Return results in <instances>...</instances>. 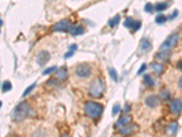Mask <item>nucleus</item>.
<instances>
[{"mask_svg":"<svg viewBox=\"0 0 182 137\" xmlns=\"http://www.w3.org/2000/svg\"><path fill=\"white\" fill-rule=\"evenodd\" d=\"M119 111H120V104H118V103L114 104L113 108H112V115L113 116L117 115L119 113Z\"/></svg>","mask_w":182,"mask_h":137,"instance_id":"cd10ccee","label":"nucleus"},{"mask_svg":"<svg viewBox=\"0 0 182 137\" xmlns=\"http://www.w3.org/2000/svg\"><path fill=\"white\" fill-rule=\"evenodd\" d=\"M170 110L174 114H179L182 111V101L180 99H175L170 103Z\"/></svg>","mask_w":182,"mask_h":137,"instance_id":"9d476101","label":"nucleus"},{"mask_svg":"<svg viewBox=\"0 0 182 137\" xmlns=\"http://www.w3.org/2000/svg\"><path fill=\"white\" fill-rule=\"evenodd\" d=\"M178 129H179V123L178 121H172V123H170L167 126L166 132H167L168 134H169V135H174L177 134Z\"/></svg>","mask_w":182,"mask_h":137,"instance_id":"ddd939ff","label":"nucleus"},{"mask_svg":"<svg viewBox=\"0 0 182 137\" xmlns=\"http://www.w3.org/2000/svg\"><path fill=\"white\" fill-rule=\"evenodd\" d=\"M119 21H120V16L118 14V15H116L115 17H113L112 18H110L108 20V26L113 28H115V27L118 26Z\"/></svg>","mask_w":182,"mask_h":137,"instance_id":"f3484780","label":"nucleus"},{"mask_svg":"<svg viewBox=\"0 0 182 137\" xmlns=\"http://www.w3.org/2000/svg\"><path fill=\"white\" fill-rule=\"evenodd\" d=\"M177 66H178V68H179L180 70H182V59L179 60L178 63H177Z\"/></svg>","mask_w":182,"mask_h":137,"instance_id":"c9c22d12","label":"nucleus"},{"mask_svg":"<svg viewBox=\"0 0 182 137\" xmlns=\"http://www.w3.org/2000/svg\"><path fill=\"white\" fill-rule=\"evenodd\" d=\"M144 10L147 13H151L153 11V6L151 3H147L144 7Z\"/></svg>","mask_w":182,"mask_h":137,"instance_id":"c85d7f7f","label":"nucleus"},{"mask_svg":"<svg viewBox=\"0 0 182 137\" xmlns=\"http://www.w3.org/2000/svg\"><path fill=\"white\" fill-rule=\"evenodd\" d=\"M72 24L70 22V20L69 19H62L59 22L55 24L52 29L53 31H59V32H67L70 31V29L72 28Z\"/></svg>","mask_w":182,"mask_h":137,"instance_id":"423d86ee","label":"nucleus"},{"mask_svg":"<svg viewBox=\"0 0 182 137\" xmlns=\"http://www.w3.org/2000/svg\"><path fill=\"white\" fill-rule=\"evenodd\" d=\"M168 7V4L167 3H164V2H159L157 3L155 6V10H157V11H163V10L167 9Z\"/></svg>","mask_w":182,"mask_h":137,"instance_id":"4be33fe9","label":"nucleus"},{"mask_svg":"<svg viewBox=\"0 0 182 137\" xmlns=\"http://www.w3.org/2000/svg\"><path fill=\"white\" fill-rule=\"evenodd\" d=\"M30 113V106L27 101L18 103L12 113V117L15 121H21L28 117Z\"/></svg>","mask_w":182,"mask_h":137,"instance_id":"f257e3e1","label":"nucleus"},{"mask_svg":"<svg viewBox=\"0 0 182 137\" xmlns=\"http://www.w3.org/2000/svg\"><path fill=\"white\" fill-rule=\"evenodd\" d=\"M67 76H69V72H67V70L66 67H62L61 69H59L58 70V73H56V77L61 80H66Z\"/></svg>","mask_w":182,"mask_h":137,"instance_id":"2eb2a0df","label":"nucleus"},{"mask_svg":"<svg viewBox=\"0 0 182 137\" xmlns=\"http://www.w3.org/2000/svg\"><path fill=\"white\" fill-rule=\"evenodd\" d=\"M132 121V117L129 115H123L122 117H120V119H118V121L116 123V126L119 128H122L124 126L130 124V123Z\"/></svg>","mask_w":182,"mask_h":137,"instance_id":"f8f14e48","label":"nucleus"},{"mask_svg":"<svg viewBox=\"0 0 182 137\" xmlns=\"http://www.w3.org/2000/svg\"><path fill=\"white\" fill-rule=\"evenodd\" d=\"M179 86L180 88H182V76L179 78Z\"/></svg>","mask_w":182,"mask_h":137,"instance_id":"e433bc0d","label":"nucleus"},{"mask_svg":"<svg viewBox=\"0 0 182 137\" xmlns=\"http://www.w3.org/2000/svg\"><path fill=\"white\" fill-rule=\"evenodd\" d=\"M36 82L33 83V84H31V85H29L28 87L24 90V92H23V94H22L23 97H26V96H28V95L31 92V91H32V90H34V88L36 87Z\"/></svg>","mask_w":182,"mask_h":137,"instance_id":"a878e982","label":"nucleus"},{"mask_svg":"<svg viewBox=\"0 0 182 137\" xmlns=\"http://www.w3.org/2000/svg\"><path fill=\"white\" fill-rule=\"evenodd\" d=\"M11 89H12L11 82H8V80H5V82H3V84H2V90L6 92V91H8V90H10Z\"/></svg>","mask_w":182,"mask_h":137,"instance_id":"393cba45","label":"nucleus"},{"mask_svg":"<svg viewBox=\"0 0 182 137\" xmlns=\"http://www.w3.org/2000/svg\"><path fill=\"white\" fill-rule=\"evenodd\" d=\"M84 28H83L81 26H73L70 29L69 33L73 36H79V35H81L84 33Z\"/></svg>","mask_w":182,"mask_h":137,"instance_id":"dca6fc26","label":"nucleus"},{"mask_svg":"<svg viewBox=\"0 0 182 137\" xmlns=\"http://www.w3.org/2000/svg\"><path fill=\"white\" fill-rule=\"evenodd\" d=\"M108 72H109V75H110L111 79L114 80V82H118V74L116 72V70L113 69V68H110V69L108 70Z\"/></svg>","mask_w":182,"mask_h":137,"instance_id":"412c9836","label":"nucleus"},{"mask_svg":"<svg viewBox=\"0 0 182 137\" xmlns=\"http://www.w3.org/2000/svg\"><path fill=\"white\" fill-rule=\"evenodd\" d=\"M75 72L80 78H87L91 75L92 70L88 64L81 63V64H79L77 66V68L75 70Z\"/></svg>","mask_w":182,"mask_h":137,"instance_id":"39448f33","label":"nucleus"},{"mask_svg":"<svg viewBox=\"0 0 182 137\" xmlns=\"http://www.w3.org/2000/svg\"><path fill=\"white\" fill-rule=\"evenodd\" d=\"M56 70H58V67H56V66H52V67H49L48 69H46L44 72H42V74L43 75H48V74H50L52 72H56Z\"/></svg>","mask_w":182,"mask_h":137,"instance_id":"bb28decb","label":"nucleus"},{"mask_svg":"<svg viewBox=\"0 0 182 137\" xmlns=\"http://www.w3.org/2000/svg\"><path fill=\"white\" fill-rule=\"evenodd\" d=\"M103 105L96 101H87L85 104V113L90 118H98L103 113Z\"/></svg>","mask_w":182,"mask_h":137,"instance_id":"f03ea898","label":"nucleus"},{"mask_svg":"<svg viewBox=\"0 0 182 137\" xmlns=\"http://www.w3.org/2000/svg\"><path fill=\"white\" fill-rule=\"evenodd\" d=\"M179 15V12H178V10H175V11L172 13V14H170V16L169 17V19H174L175 18H177V16Z\"/></svg>","mask_w":182,"mask_h":137,"instance_id":"473e14b6","label":"nucleus"},{"mask_svg":"<svg viewBox=\"0 0 182 137\" xmlns=\"http://www.w3.org/2000/svg\"><path fill=\"white\" fill-rule=\"evenodd\" d=\"M156 58H158L161 60H167L169 58V53H168V51H161L156 55Z\"/></svg>","mask_w":182,"mask_h":137,"instance_id":"5701e85b","label":"nucleus"},{"mask_svg":"<svg viewBox=\"0 0 182 137\" xmlns=\"http://www.w3.org/2000/svg\"><path fill=\"white\" fill-rule=\"evenodd\" d=\"M74 51H75V50H73V49H69V51H67V52L65 54V56H64V57H65L66 59L71 58L72 56L74 55Z\"/></svg>","mask_w":182,"mask_h":137,"instance_id":"2f4dec72","label":"nucleus"},{"mask_svg":"<svg viewBox=\"0 0 182 137\" xmlns=\"http://www.w3.org/2000/svg\"><path fill=\"white\" fill-rule=\"evenodd\" d=\"M49 59H50V54L48 51H46V50H41V51L38 53V55H36V62L40 66H44L45 64L48 63Z\"/></svg>","mask_w":182,"mask_h":137,"instance_id":"0eeeda50","label":"nucleus"},{"mask_svg":"<svg viewBox=\"0 0 182 137\" xmlns=\"http://www.w3.org/2000/svg\"><path fill=\"white\" fill-rule=\"evenodd\" d=\"M134 24H135L134 19L132 18H130V17L127 18L126 19H125V21H124V26L126 28H133Z\"/></svg>","mask_w":182,"mask_h":137,"instance_id":"6ab92c4d","label":"nucleus"},{"mask_svg":"<svg viewBox=\"0 0 182 137\" xmlns=\"http://www.w3.org/2000/svg\"><path fill=\"white\" fill-rule=\"evenodd\" d=\"M146 69H147V64H146V63H143L141 66H140L139 70H138V74L139 75V74H141L142 72H144Z\"/></svg>","mask_w":182,"mask_h":137,"instance_id":"c756f323","label":"nucleus"},{"mask_svg":"<svg viewBox=\"0 0 182 137\" xmlns=\"http://www.w3.org/2000/svg\"><path fill=\"white\" fill-rule=\"evenodd\" d=\"M140 27H141V22H140V21H135L134 27H133V30L137 31V30H138L140 28Z\"/></svg>","mask_w":182,"mask_h":137,"instance_id":"7c9ffc66","label":"nucleus"},{"mask_svg":"<svg viewBox=\"0 0 182 137\" xmlns=\"http://www.w3.org/2000/svg\"><path fill=\"white\" fill-rule=\"evenodd\" d=\"M61 137H69V136L67 135V134H63V135H62Z\"/></svg>","mask_w":182,"mask_h":137,"instance_id":"4c0bfd02","label":"nucleus"},{"mask_svg":"<svg viewBox=\"0 0 182 137\" xmlns=\"http://www.w3.org/2000/svg\"><path fill=\"white\" fill-rule=\"evenodd\" d=\"M179 39V33H173L167 38V39L161 44L160 46V50L161 51H168V50L173 49L177 45Z\"/></svg>","mask_w":182,"mask_h":137,"instance_id":"20e7f679","label":"nucleus"},{"mask_svg":"<svg viewBox=\"0 0 182 137\" xmlns=\"http://www.w3.org/2000/svg\"><path fill=\"white\" fill-rule=\"evenodd\" d=\"M166 21H167V17L164 16V15H162V14L158 15V16L156 17V18H155V22L157 24H158V25L164 24Z\"/></svg>","mask_w":182,"mask_h":137,"instance_id":"aec40b11","label":"nucleus"},{"mask_svg":"<svg viewBox=\"0 0 182 137\" xmlns=\"http://www.w3.org/2000/svg\"><path fill=\"white\" fill-rule=\"evenodd\" d=\"M145 103L149 108H155V107H157V106L158 105V103H159V98L158 97L157 95H155V94L149 95V96H148L147 98H146Z\"/></svg>","mask_w":182,"mask_h":137,"instance_id":"1a4fd4ad","label":"nucleus"},{"mask_svg":"<svg viewBox=\"0 0 182 137\" xmlns=\"http://www.w3.org/2000/svg\"><path fill=\"white\" fill-rule=\"evenodd\" d=\"M104 91H105V82L102 79L97 78L90 85L88 93L94 98H99L103 95Z\"/></svg>","mask_w":182,"mask_h":137,"instance_id":"7ed1b4c3","label":"nucleus"},{"mask_svg":"<svg viewBox=\"0 0 182 137\" xmlns=\"http://www.w3.org/2000/svg\"><path fill=\"white\" fill-rule=\"evenodd\" d=\"M159 96L163 101H168L170 98V93L168 90H161Z\"/></svg>","mask_w":182,"mask_h":137,"instance_id":"b1692460","label":"nucleus"},{"mask_svg":"<svg viewBox=\"0 0 182 137\" xmlns=\"http://www.w3.org/2000/svg\"><path fill=\"white\" fill-rule=\"evenodd\" d=\"M151 49H152L151 42H150L147 38H143L139 44L140 51L142 53H147L148 51H149V50H151Z\"/></svg>","mask_w":182,"mask_h":137,"instance_id":"9b49d317","label":"nucleus"},{"mask_svg":"<svg viewBox=\"0 0 182 137\" xmlns=\"http://www.w3.org/2000/svg\"><path fill=\"white\" fill-rule=\"evenodd\" d=\"M138 130V126L137 124H128V125H126L124 126V127L120 128V130H119V133H120L121 134L123 135H131L133 134L135 132H137Z\"/></svg>","mask_w":182,"mask_h":137,"instance_id":"6e6552de","label":"nucleus"},{"mask_svg":"<svg viewBox=\"0 0 182 137\" xmlns=\"http://www.w3.org/2000/svg\"><path fill=\"white\" fill-rule=\"evenodd\" d=\"M69 49H73V50H77V44H72V45H70Z\"/></svg>","mask_w":182,"mask_h":137,"instance_id":"72a5a7b5","label":"nucleus"},{"mask_svg":"<svg viewBox=\"0 0 182 137\" xmlns=\"http://www.w3.org/2000/svg\"><path fill=\"white\" fill-rule=\"evenodd\" d=\"M144 82H146V84L148 85L149 87H154L155 86V82H154V80L151 77V75H149V74H145L144 75Z\"/></svg>","mask_w":182,"mask_h":137,"instance_id":"a211bd4d","label":"nucleus"},{"mask_svg":"<svg viewBox=\"0 0 182 137\" xmlns=\"http://www.w3.org/2000/svg\"><path fill=\"white\" fill-rule=\"evenodd\" d=\"M130 111V106H129V105H126V106H125V109H124V111H125V113H128V111Z\"/></svg>","mask_w":182,"mask_h":137,"instance_id":"f704fd0d","label":"nucleus"},{"mask_svg":"<svg viewBox=\"0 0 182 137\" xmlns=\"http://www.w3.org/2000/svg\"><path fill=\"white\" fill-rule=\"evenodd\" d=\"M150 67L153 70V72L157 74H161L164 70V66L160 63H157V62H153L150 65Z\"/></svg>","mask_w":182,"mask_h":137,"instance_id":"4468645a","label":"nucleus"}]
</instances>
